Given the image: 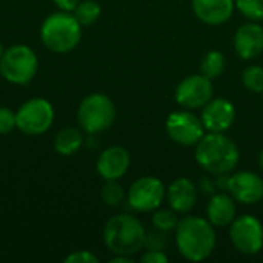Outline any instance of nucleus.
Returning <instances> with one entry per match:
<instances>
[{"mask_svg": "<svg viewBox=\"0 0 263 263\" xmlns=\"http://www.w3.org/2000/svg\"><path fill=\"white\" fill-rule=\"evenodd\" d=\"M176 242L180 254L191 262H202L211 256L216 247V231L210 220L188 216L179 220Z\"/></svg>", "mask_w": 263, "mask_h": 263, "instance_id": "nucleus-1", "label": "nucleus"}, {"mask_svg": "<svg viewBox=\"0 0 263 263\" xmlns=\"http://www.w3.org/2000/svg\"><path fill=\"white\" fill-rule=\"evenodd\" d=\"M240 159L237 145L223 133H208L196 145V160L210 174L231 173Z\"/></svg>", "mask_w": 263, "mask_h": 263, "instance_id": "nucleus-2", "label": "nucleus"}, {"mask_svg": "<svg viewBox=\"0 0 263 263\" xmlns=\"http://www.w3.org/2000/svg\"><path fill=\"white\" fill-rule=\"evenodd\" d=\"M103 242L112 254L134 256L146 242V231L142 222L131 214L111 217L103 228Z\"/></svg>", "mask_w": 263, "mask_h": 263, "instance_id": "nucleus-3", "label": "nucleus"}, {"mask_svg": "<svg viewBox=\"0 0 263 263\" xmlns=\"http://www.w3.org/2000/svg\"><path fill=\"white\" fill-rule=\"evenodd\" d=\"M40 40L43 46L55 54L72 51L82 40V25L74 14L57 11L48 15L40 26Z\"/></svg>", "mask_w": 263, "mask_h": 263, "instance_id": "nucleus-4", "label": "nucleus"}, {"mask_svg": "<svg viewBox=\"0 0 263 263\" xmlns=\"http://www.w3.org/2000/svg\"><path fill=\"white\" fill-rule=\"evenodd\" d=\"M114 102L102 94L92 92L86 96L77 108V122L88 134H99L109 129L116 120Z\"/></svg>", "mask_w": 263, "mask_h": 263, "instance_id": "nucleus-5", "label": "nucleus"}, {"mask_svg": "<svg viewBox=\"0 0 263 263\" xmlns=\"http://www.w3.org/2000/svg\"><path fill=\"white\" fill-rule=\"evenodd\" d=\"M39 59L26 45L5 49L0 60V76L12 85H28L37 74Z\"/></svg>", "mask_w": 263, "mask_h": 263, "instance_id": "nucleus-6", "label": "nucleus"}, {"mask_svg": "<svg viewBox=\"0 0 263 263\" xmlns=\"http://www.w3.org/2000/svg\"><path fill=\"white\" fill-rule=\"evenodd\" d=\"M54 108L49 100L34 97L26 100L15 111L17 129L26 136H40L46 133L54 123Z\"/></svg>", "mask_w": 263, "mask_h": 263, "instance_id": "nucleus-7", "label": "nucleus"}, {"mask_svg": "<svg viewBox=\"0 0 263 263\" xmlns=\"http://www.w3.org/2000/svg\"><path fill=\"white\" fill-rule=\"evenodd\" d=\"M230 239L239 253L245 256L257 254L263 248L262 222L250 214L234 219L230 227Z\"/></svg>", "mask_w": 263, "mask_h": 263, "instance_id": "nucleus-8", "label": "nucleus"}, {"mask_svg": "<svg viewBox=\"0 0 263 263\" xmlns=\"http://www.w3.org/2000/svg\"><path fill=\"white\" fill-rule=\"evenodd\" d=\"M166 133L173 142L182 146H193L205 136L202 120L190 111H174L165 123Z\"/></svg>", "mask_w": 263, "mask_h": 263, "instance_id": "nucleus-9", "label": "nucleus"}, {"mask_svg": "<svg viewBox=\"0 0 263 263\" xmlns=\"http://www.w3.org/2000/svg\"><path fill=\"white\" fill-rule=\"evenodd\" d=\"M165 199V185L160 179L145 176L137 179L128 191V203L133 210L149 213L157 210Z\"/></svg>", "mask_w": 263, "mask_h": 263, "instance_id": "nucleus-10", "label": "nucleus"}, {"mask_svg": "<svg viewBox=\"0 0 263 263\" xmlns=\"http://www.w3.org/2000/svg\"><path fill=\"white\" fill-rule=\"evenodd\" d=\"M213 80L203 74L185 77L176 88V100L185 109L203 108L213 99Z\"/></svg>", "mask_w": 263, "mask_h": 263, "instance_id": "nucleus-11", "label": "nucleus"}, {"mask_svg": "<svg viewBox=\"0 0 263 263\" xmlns=\"http://www.w3.org/2000/svg\"><path fill=\"white\" fill-rule=\"evenodd\" d=\"M227 190L234 200L254 205L263 199V179L251 171H239L231 177H227Z\"/></svg>", "mask_w": 263, "mask_h": 263, "instance_id": "nucleus-12", "label": "nucleus"}, {"mask_svg": "<svg viewBox=\"0 0 263 263\" xmlns=\"http://www.w3.org/2000/svg\"><path fill=\"white\" fill-rule=\"evenodd\" d=\"M236 119L234 105L223 97L211 99L202 111V123L208 133H225L231 128Z\"/></svg>", "mask_w": 263, "mask_h": 263, "instance_id": "nucleus-13", "label": "nucleus"}, {"mask_svg": "<svg viewBox=\"0 0 263 263\" xmlns=\"http://www.w3.org/2000/svg\"><path fill=\"white\" fill-rule=\"evenodd\" d=\"M131 165V156L126 148L114 145L100 153L97 159V173L105 180H119L126 174Z\"/></svg>", "mask_w": 263, "mask_h": 263, "instance_id": "nucleus-14", "label": "nucleus"}, {"mask_svg": "<svg viewBox=\"0 0 263 263\" xmlns=\"http://www.w3.org/2000/svg\"><path fill=\"white\" fill-rule=\"evenodd\" d=\"M234 49L243 60H251L263 52V28L253 20L243 23L234 34Z\"/></svg>", "mask_w": 263, "mask_h": 263, "instance_id": "nucleus-15", "label": "nucleus"}, {"mask_svg": "<svg viewBox=\"0 0 263 263\" xmlns=\"http://www.w3.org/2000/svg\"><path fill=\"white\" fill-rule=\"evenodd\" d=\"M234 0H193L196 17L206 25H222L234 11Z\"/></svg>", "mask_w": 263, "mask_h": 263, "instance_id": "nucleus-16", "label": "nucleus"}, {"mask_svg": "<svg viewBox=\"0 0 263 263\" xmlns=\"http://www.w3.org/2000/svg\"><path fill=\"white\" fill-rule=\"evenodd\" d=\"M166 197L171 210L176 213H190L196 202H197V188L196 185L186 179V177H179L171 182V185L166 190Z\"/></svg>", "mask_w": 263, "mask_h": 263, "instance_id": "nucleus-17", "label": "nucleus"}, {"mask_svg": "<svg viewBox=\"0 0 263 263\" xmlns=\"http://www.w3.org/2000/svg\"><path fill=\"white\" fill-rule=\"evenodd\" d=\"M208 220L213 227L225 228L233 223L236 219V203L234 197H230L225 193L214 194L206 208Z\"/></svg>", "mask_w": 263, "mask_h": 263, "instance_id": "nucleus-18", "label": "nucleus"}, {"mask_svg": "<svg viewBox=\"0 0 263 263\" xmlns=\"http://www.w3.org/2000/svg\"><path fill=\"white\" fill-rule=\"evenodd\" d=\"M83 134L80 129L72 126H65L55 134L54 149L60 156H72L83 146Z\"/></svg>", "mask_w": 263, "mask_h": 263, "instance_id": "nucleus-19", "label": "nucleus"}, {"mask_svg": "<svg viewBox=\"0 0 263 263\" xmlns=\"http://www.w3.org/2000/svg\"><path fill=\"white\" fill-rule=\"evenodd\" d=\"M227 66V59L220 51H210L200 62V74L208 79H216L223 74Z\"/></svg>", "mask_w": 263, "mask_h": 263, "instance_id": "nucleus-20", "label": "nucleus"}, {"mask_svg": "<svg viewBox=\"0 0 263 263\" xmlns=\"http://www.w3.org/2000/svg\"><path fill=\"white\" fill-rule=\"evenodd\" d=\"M72 14L82 26H89L99 20L102 14V8L94 0H82L72 11Z\"/></svg>", "mask_w": 263, "mask_h": 263, "instance_id": "nucleus-21", "label": "nucleus"}, {"mask_svg": "<svg viewBox=\"0 0 263 263\" xmlns=\"http://www.w3.org/2000/svg\"><path fill=\"white\" fill-rule=\"evenodd\" d=\"M100 197L106 206H119L125 199V191L117 180H106L102 186Z\"/></svg>", "mask_w": 263, "mask_h": 263, "instance_id": "nucleus-22", "label": "nucleus"}, {"mask_svg": "<svg viewBox=\"0 0 263 263\" xmlns=\"http://www.w3.org/2000/svg\"><path fill=\"white\" fill-rule=\"evenodd\" d=\"M153 225L156 230L163 231V233H171L176 231L179 225L177 213L174 210H160L153 214Z\"/></svg>", "mask_w": 263, "mask_h": 263, "instance_id": "nucleus-23", "label": "nucleus"}, {"mask_svg": "<svg viewBox=\"0 0 263 263\" xmlns=\"http://www.w3.org/2000/svg\"><path fill=\"white\" fill-rule=\"evenodd\" d=\"M242 82L245 88L251 92L263 94V68L259 65L248 66L242 74Z\"/></svg>", "mask_w": 263, "mask_h": 263, "instance_id": "nucleus-24", "label": "nucleus"}, {"mask_svg": "<svg viewBox=\"0 0 263 263\" xmlns=\"http://www.w3.org/2000/svg\"><path fill=\"white\" fill-rule=\"evenodd\" d=\"M237 9L250 20H263V0H234Z\"/></svg>", "mask_w": 263, "mask_h": 263, "instance_id": "nucleus-25", "label": "nucleus"}, {"mask_svg": "<svg viewBox=\"0 0 263 263\" xmlns=\"http://www.w3.org/2000/svg\"><path fill=\"white\" fill-rule=\"evenodd\" d=\"M15 128V112L6 106H0V136L9 134Z\"/></svg>", "mask_w": 263, "mask_h": 263, "instance_id": "nucleus-26", "label": "nucleus"}, {"mask_svg": "<svg viewBox=\"0 0 263 263\" xmlns=\"http://www.w3.org/2000/svg\"><path fill=\"white\" fill-rule=\"evenodd\" d=\"M65 263H99V257L91 251L79 250L65 257Z\"/></svg>", "mask_w": 263, "mask_h": 263, "instance_id": "nucleus-27", "label": "nucleus"}, {"mask_svg": "<svg viewBox=\"0 0 263 263\" xmlns=\"http://www.w3.org/2000/svg\"><path fill=\"white\" fill-rule=\"evenodd\" d=\"M165 245H166V237H165V233L163 231L156 230V231H151L149 234L146 233L145 247H148V250H163Z\"/></svg>", "mask_w": 263, "mask_h": 263, "instance_id": "nucleus-28", "label": "nucleus"}, {"mask_svg": "<svg viewBox=\"0 0 263 263\" xmlns=\"http://www.w3.org/2000/svg\"><path fill=\"white\" fill-rule=\"evenodd\" d=\"M142 263H166L168 262V256L162 251V250H148L142 257Z\"/></svg>", "mask_w": 263, "mask_h": 263, "instance_id": "nucleus-29", "label": "nucleus"}, {"mask_svg": "<svg viewBox=\"0 0 263 263\" xmlns=\"http://www.w3.org/2000/svg\"><path fill=\"white\" fill-rule=\"evenodd\" d=\"M54 5L60 9V11H66V12H72L76 9V6L82 2V0H52Z\"/></svg>", "mask_w": 263, "mask_h": 263, "instance_id": "nucleus-30", "label": "nucleus"}, {"mask_svg": "<svg viewBox=\"0 0 263 263\" xmlns=\"http://www.w3.org/2000/svg\"><path fill=\"white\" fill-rule=\"evenodd\" d=\"M109 263H133V257L123 254H114V257L109 259Z\"/></svg>", "mask_w": 263, "mask_h": 263, "instance_id": "nucleus-31", "label": "nucleus"}, {"mask_svg": "<svg viewBox=\"0 0 263 263\" xmlns=\"http://www.w3.org/2000/svg\"><path fill=\"white\" fill-rule=\"evenodd\" d=\"M200 190H203V193L210 194L214 190V183L211 180H208V179H203V180H200Z\"/></svg>", "mask_w": 263, "mask_h": 263, "instance_id": "nucleus-32", "label": "nucleus"}, {"mask_svg": "<svg viewBox=\"0 0 263 263\" xmlns=\"http://www.w3.org/2000/svg\"><path fill=\"white\" fill-rule=\"evenodd\" d=\"M259 166L263 170V149L260 151V154H259Z\"/></svg>", "mask_w": 263, "mask_h": 263, "instance_id": "nucleus-33", "label": "nucleus"}, {"mask_svg": "<svg viewBox=\"0 0 263 263\" xmlns=\"http://www.w3.org/2000/svg\"><path fill=\"white\" fill-rule=\"evenodd\" d=\"M3 52H5V49H3V46H2V43H0V60H2V55H3Z\"/></svg>", "mask_w": 263, "mask_h": 263, "instance_id": "nucleus-34", "label": "nucleus"}]
</instances>
